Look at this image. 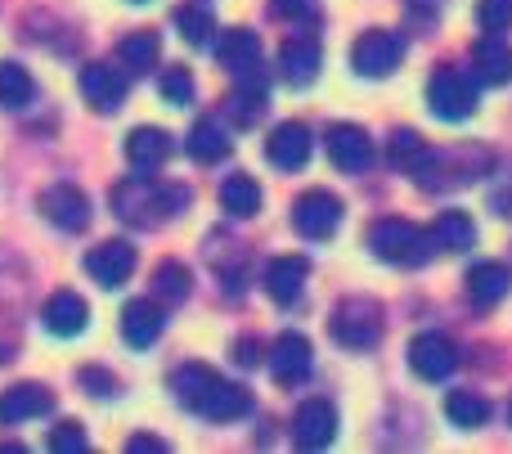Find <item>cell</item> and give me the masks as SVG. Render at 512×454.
Segmentation results:
<instances>
[{
	"instance_id": "32",
	"label": "cell",
	"mask_w": 512,
	"mask_h": 454,
	"mask_svg": "<svg viewBox=\"0 0 512 454\" xmlns=\"http://www.w3.org/2000/svg\"><path fill=\"white\" fill-rule=\"evenodd\" d=\"M176 27L189 45H207L212 32H216V18H212L207 5H185V9H176Z\"/></svg>"
},
{
	"instance_id": "30",
	"label": "cell",
	"mask_w": 512,
	"mask_h": 454,
	"mask_svg": "<svg viewBox=\"0 0 512 454\" xmlns=\"http://www.w3.org/2000/svg\"><path fill=\"white\" fill-rule=\"evenodd\" d=\"M239 77H243V90H234L230 95V117L234 122H243V126H252L256 117H261V108H265V86L252 77V68L239 72Z\"/></svg>"
},
{
	"instance_id": "16",
	"label": "cell",
	"mask_w": 512,
	"mask_h": 454,
	"mask_svg": "<svg viewBox=\"0 0 512 454\" xmlns=\"http://www.w3.org/2000/svg\"><path fill=\"white\" fill-rule=\"evenodd\" d=\"M306 275H310L306 257H274L270 266H265V293L279 306H292L301 297V288H306Z\"/></svg>"
},
{
	"instance_id": "19",
	"label": "cell",
	"mask_w": 512,
	"mask_h": 454,
	"mask_svg": "<svg viewBox=\"0 0 512 454\" xmlns=\"http://www.w3.org/2000/svg\"><path fill=\"white\" fill-rule=\"evenodd\" d=\"M167 158H171V135L167 131H158V126H135V131L126 135V162H131L135 171H153Z\"/></svg>"
},
{
	"instance_id": "18",
	"label": "cell",
	"mask_w": 512,
	"mask_h": 454,
	"mask_svg": "<svg viewBox=\"0 0 512 454\" xmlns=\"http://www.w3.org/2000/svg\"><path fill=\"white\" fill-rule=\"evenodd\" d=\"M158 333H162V311H158V302H149V297H135V302L122 306V338L131 342L135 351L153 347V342H158Z\"/></svg>"
},
{
	"instance_id": "36",
	"label": "cell",
	"mask_w": 512,
	"mask_h": 454,
	"mask_svg": "<svg viewBox=\"0 0 512 454\" xmlns=\"http://www.w3.org/2000/svg\"><path fill=\"white\" fill-rule=\"evenodd\" d=\"M90 446V441H86V428H81V423H59V428H54L50 432V450L54 454H81V450H86Z\"/></svg>"
},
{
	"instance_id": "33",
	"label": "cell",
	"mask_w": 512,
	"mask_h": 454,
	"mask_svg": "<svg viewBox=\"0 0 512 454\" xmlns=\"http://www.w3.org/2000/svg\"><path fill=\"white\" fill-rule=\"evenodd\" d=\"M153 288H158L162 302H185L189 297V270L180 266V261H162V266L153 270Z\"/></svg>"
},
{
	"instance_id": "28",
	"label": "cell",
	"mask_w": 512,
	"mask_h": 454,
	"mask_svg": "<svg viewBox=\"0 0 512 454\" xmlns=\"http://www.w3.org/2000/svg\"><path fill=\"white\" fill-rule=\"evenodd\" d=\"M189 153H194L198 162H221L225 153H230V135H225L221 122H198L194 131H189Z\"/></svg>"
},
{
	"instance_id": "35",
	"label": "cell",
	"mask_w": 512,
	"mask_h": 454,
	"mask_svg": "<svg viewBox=\"0 0 512 454\" xmlns=\"http://www.w3.org/2000/svg\"><path fill=\"white\" fill-rule=\"evenodd\" d=\"M423 153L427 149H423V140H418L414 131H396V135H391V144H387V158L396 162V167H414Z\"/></svg>"
},
{
	"instance_id": "5",
	"label": "cell",
	"mask_w": 512,
	"mask_h": 454,
	"mask_svg": "<svg viewBox=\"0 0 512 454\" xmlns=\"http://www.w3.org/2000/svg\"><path fill=\"white\" fill-rule=\"evenodd\" d=\"M292 225H297L301 239H333V230L342 225V203L328 189H310L292 203Z\"/></svg>"
},
{
	"instance_id": "21",
	"label": "cell",
	"mask_w": 512,
	"mask_h": 454,
	"mask_svg": "<svg viewBox=\"0 0 512 454\" xmlns=\"http://www.w3.org/2000/svg\"><path fill=\"white\" fill-rule=\"evenodd\" d=\"M279 72H283V81H292V86L315 81V72H319V41L315 36H297V41L283 45L279 50Z\"/></svg>"
},
{
	"instance_id": "2",
	"label": "cell",
	"mask_w": 512,
	"mask_h": 454,
	"mask_svg": "<svg viewBox=\"0 0 512 454\" xmlns=\"http://www.w3.org/2000/svg\"><path fill=\"white\" fill-rule=\"evenodd\" d=\"M369 248L373 257L391 261V266H418V261H427V234L400 216H382L369 225Z\"/></svg>"
},
{
	"instance_id": "14",
	"label": "cell",
	"mask_w": 512,
	"mask_h": 454,
	"mask_svg": "<svg viewBox=\"0 0 512 454\" xmlns=\"http://www.w3.org/2000/svg\"><path fill=\"white\" fill-rule=\"evenodd\" d=\"M265 158H270L279 171H301L306 158H310V131L301 122L274 126L270 140H265Z\"/></svg>"
},
{
	"instance_id": "10",
	"label": "cell",
	"mask_w": 512,
	"mask_h": 454,
	"mask_svg": "<svg viewBox=\"0 0 512 454\" xmlns=\"http://www.w3.org/2000/svg\"><path fill=\"white\" fill-rule=\"evenodd\" d=\"M81 95H86V104L95 108V113H117L126 99V81L117 68H108V63H86L77 77Z\"/></svg>"
},
{
	"instance_id": "6",
	"label": "cell",
	"mask_w": 512,
	"mask_h": 454,
	"mask_svg": "<svg viewBox=\"0 0 512 454\" xmlns=\"http://www.w3.org/2000/svg\"><path fill=\"white\" fill-rule=\"evenodd\" d=\"M405 59V41L396 32H364L351 50V68L360 77H391Z\"/></svg>"
},
{
	"instance_id": "7",
	"label": "cell",
	"mask_w": 512,
	"mask_h": 454,
	"mask_svg": "<svg viewBox=\"0 0 512 454\" xmlns=\"http://www.w3.org/2000/svg\"><path fill=\"white\" fill-rule=\"evenodd\" d=\"M409 365H414L418 378H427V383H441V378L454 374V365H459V351H454V342L445 338V333H418V338L409 342Z\"/></svg>"
},
{
	"instance_id": "15",
	"label": "cell",
	"mask_w": 512,
	"mask_h": 454,
	"mask_svg": "<svg viewBox=\"0 0 512 454\" xmlns=\"http://www.w3.org/2000/svg\"><path fill=\"white\" fill-rule=\"evenodd\" d=\"M41 324H45V333H54V338H77V333H86V324H90V306L81 302L77 293H54L50 302L41 306Z\"/></svg>"
},
{
	"instance_id": "22",
	"label": "cell",
	"mask_w": 512,
	"mask_h": 454,
	"mask_svg": "<svg viewBox=\"0 0 512 454\" xmlns=\"http://www.w3.org/2000/svg\"><path fill=\"white\" fill-rule=\"evenodd\" d=\"M252 410V396L243 392V387L225 383V378H216V387L207 392V401L198 405V414L212 423H230V419H243V414Z\"/></svg>"
},
{
	"instance_id": "44",
	"label": "cell",
	"mask_w": 512,
	"mask_h": 454,
	"mask_svg": "<svg viewBox=\"0 0 512 454\" xmlns=\"http://www.w3.org/2000/svg\"><path fill=\"white\" fill-rule=\"evenodd\" d=\"M131 5H144V0H131Z\"/></svg>"
},
{
	"instance_id": "41",
	"label": "cell",
	"mask_w": 512,
	"mask_h": 454,
	"mask_svg": "<svg viewBox=\"0 0 512 454\" xmlns=\"http://www.w3.org/2000/svg\"><path fill=\"white\" fill-rule=\"evenodd\" d=\"M234 360H239V365H256V342L248 338V342H239V347H234Z\"/></svg>"
},
{
	"instance_id": "42",
	"label": "cell",
	"mask_w": 512,
	"mask_h": 454,
	"mask_svg": "<svg viewBox=\"0 0 512 454\" xmlns=\"http://www.w3.org/2000/svg\"><path fill=\"white\" fill-rule=\"evenodd\" d=\"M414 5H445V0H414Z\"/></svg>"
},
{
	"instance_id": "8",
	"label": "cell",
	"mask_w": 512,
	"mask_h": 454,
	"mask_svg": "<svg viewBox=\"0 0 512 454\" xmlns=\"http://www.w3.org/2000/svg\"><path fill=\"white\" fill-rule=\"evenodd\" d=\"M86 275L95 279L99 288H122L126 279L135 275V248L122 239L99 243V248L86 252Z\"/></svg>"
},
{
	"instance_id": "13",
	"label": "cell",
	"mask_w": 512,
	"mask_h": 454,
	"mask_svg": "<svg viewBox=\"0 0 512 454\" xmlns=\"http://www.w3.org/2000/svg\"><path fill=\"white\" fill-rule=\"evenodd\" d=\"M310 365H315V356H310V342L301 338V333H283V338L270 347V374H274V383L297 387L301 378L310 374Z\"/></svg>"
},
{
	"instance_id": "29",
	"label": "cell",
	"mask_w": 512,
	"mask_h": 454,
	"mask_svg": "<svg viewBox=\"0 0 512 454\" xmlns=\"http://www.w3.org/2000/svg\"><path fill=\"white\" fill-rule=\"evenodd\" d=\"M32 95H36L32 72H27L23 63H0V104L23 108V104H32Z\"/></svg>"
},
{
	"instance_id": "38",
	"label": "cell",
	"mask_w": 512,
	"mask_h": 454,
	"mask_svg": "<svg viewBox=\"0 0 512 454\" xmlns=\"http://www.w3.org/2000/svg\"><path fill=\"white\" fill-rule=\"evenodd\" d=\"M81 383L99 387L95 396H113V378H108V374H99V369H81Z\"/></svg>"
},
{
	"instance_id": "1",
	"label": "cell",
	"mask_w": 512,
	"mask_h": 454,
	"mask_svg": "<svg viewBox=\"0 0 512 454\" xmlns=\"http://www.w3.org/2000/svg\"><path fill=\"white\" fill-rule=\"evenodd\" d=\"M185 203H189L185 185H153L149 176H135L113 189V212L131 225H158L167 216H176Z\"/></svg>"
},
{
	"instance_id": "43",
	"label": "cell",
	"mask_w": 512,
	"mask_h": 454,
	"mask_svg": "<svg viewBox=\"0 0 512 454\" xmlns=\"http://www.w3.org/2000/svg\"><path fill=\"white\" fill-rule=\"evenodd\" d=\"M508 423H512V405H508Z\"/></svg>"
},
{
	"instance_id": "31",
	"label": "cell",
	"mask_w": 512,
	"mask_h": 454,
	"mask_svg": "<svg viewBox=\"0 0 512 454\" xmlns=\"http://www.w3.org/2000/svg\"><path fill=\"white\" fill-rule=\"evenodd\" d=\"M445 414H450V423H459V428H481V423L490 419V401H481L477 392H450L445 396Z\"/></svg>"
},
{
	"instance_id": "23",
	"label": "cell",
	"mask_w": 512,
	"mask_h": 454,
	"mask_svg": "<svg viewBox=\"0 0 512 454\" xmlns=\"http://www.w3.org/2000/svg\"><path fill=\"white\" fill-rule=\"evenodd\" d=\"M216 59L230 72H248V68H256V59H261V41H256V32H248V27H234V32L221 36Z\"/></svg>"
},
{
	"instance_id": "25",
	"label": "cell",
	"mask_w": 512,
	"mask_h": 454,
	"mask_svg": "<svg viewBox=\"0 0 512 454\" xmlns=\"http://www.w3.org/2000/svg\"><path fill=\"white\" fill-rule=\"evenodd\" d=\"M427 239L441 243V248H450V252H468L472 243H477V225H472L463 212H441Z\"/></svg>"
},
{
	"instance_id": "9",
	"label": "cell",
	"mask_w": 512,
	"mask_h": 454,
	"mask_svg": "<svg viewBox=\"0 0 512 454\" xmlns=\"http://www.w3.org/2000/svg\"><path fill=\"white\" fill-rule=\"evenodd\" d=\"M337 437V410L328 401H301V410L292 414V441L301 450H324Z\"/></svg>"
},
{
	"instance_id": "24",
	"label": "cell",
	"mask_w": 512,
	"mask_h": 454,
	"mask_svg": "<svg viewBox=\"0 0 512 454\" xmlns=\"http://www.w3.org/2000/svg\"><path fill=\"white\" fill-rule=\"evenodd\" d=\"M508 284H512V275H508L504 266H495V261H481V266L468 270V297H472L477 306L504 302V297H508Z\"/></svg>"
},
{
	"instance_id": "4",
	"label": "cell",
	"mask_w": 512,
	"mask_h": 454,
	"mask_svg": "<svg viewBox=\"0 0 512 454\" xmlns=\"http://www.w3.org/2000/svg\"><path fill=\"white\" fill-rule=\"evenodd\" d=\"M427 104H432V113L445 117V122H463V117H472V108H477V86H472V77H463L459 68H441L432 77V86H427Z\"/></svg>"
},
{
	"instance_id": "34",
	"label": "cell",
	"mask_w": 512,
	"mask_h": 454,
	"mask_svg": "<svg viewBox=\"0 0 512 454\" xmlns=\"http://www.w3.org/2000/svg\"><path fill=\"white\" fill-rule=\"evenodd\" d=\"M158 90L167 104H189L194 99V77H189V68H167L158 77Z\"/></svg>"
},
{
	"instance_id": "11",
	"label": "cell",
	"mask_w": 512,
	"mask_h": 454,
	"mask_svg": "<svg viewBox=\"0 0 512 454\" xmlns=\"http://www.w3.org/2000/svg\"><path fill=\"white\" fill-rule=\"evenodd\" d=\"M41 212L50 216L59 230L77 234V230H86V225H90V198L81 194L77 185H50L41 194Z\"/></svg>"
},
{
	"instance_id": "26",
	"label": "cell",
	"mask_w": 512,
	"mask_h": 454,
	"mask_svg": "<svg viewBox=\"0 0 512 454\" xmlns=\"http://www.w3.org/2000/svg\"><path fill=\"white\" fill-rule=\"evenodd\" d=\"M158 54H162L158 32H131L117 41V59H122V68H131V72H149L153 63H158Z\"/></svg>"
},
{
	"instance_id": "12",
	"label": "cell",
	"mask_w": 512,
	"mask_h": 454,
	"mask_svg": "<svg viewBox=\"0 0 512 454\" xmlns=\"http://www.w3.org/2000/svg\"><path fill=\"white\" fill-rule=\"evenodd\" d=\"M328 158H333L337 171H364L373 162V140L364 135V126H351V122H337L328 131Z\"/></svg>"
},
{
	"instance_id": "40",
	"label": "cell",
	"mask_w": 512,
	"mask_h": 454,
	"mask_svg": "<svg viewBox=\"0 0 512 454\" xmlns=\"http://www.w3.org/2000/svg\"><path fill=\"white\" fill-rule=\"evenodd\" d=\"M131 454H162L167 450V441H158V437H131V446H126Z\"/></svg>"
},
{
	"instance_id": "20",
	"label": "cell",
	"mask_w": 512,
	"mask_h": 454,
	"mask_svg": "<svg viewBox=\"0 0 512 454\" xmlns=\"http://www.w3.org/2000/svg\"><path fill=\"white\" fill-rule=\"evenodd\" d=\"M472 68H477V77L486 81V86H508L512 81V50L504 36L490 32L486 41H477V50H472Z\"/></svg>"
},
{
	"instance_id": "3",
	"label": "cell",
	"mask_w": 512,
	"mask_h": 454,
	"mask_svg": "<svg viewBox=\"0 0 512 454\" xmlns=\"http://www.w3.org/2000/svg\"><path fill=\"white\" fill-rule=\"evenodd\" d=\"M333 338L351 351H369L382 338V311L369 297H351L333 311Z\"/></svg>"
},
{
	"instance_id": "17",
	"label": "cell",
	"mask_w": 512,
	"mask_h": 454,
	"mask_svg": "<svg viewBox=\"0 0 512 454\" xmlns=\"http://www.w3.org/2000/svg\"><path fill=\"white\" fill-rule=\"evenodd\" d=\"M54 410V396L41 383H18L0 396V423H27Z\"/></svg>"
},
{
	"instance_id": "39",
	"label": "cell",
	"mask_w": 512,
	"mask_h": 454,
	"mask_svg": "<svg viewBox=\"0 0 512 454\" xmlns=\"http://www.w3.org/2000/svg\"><path fill=\"white\" fill-rule=\"evenodd\" d=\"M270 9L274 14H283V18H301L310 9V0H270Z\"/></svg>"
},
{
	"instance_id": "27",
	"label": "cell",
	"mask_w": 512,
	"mask_h": 454,
	"mask_svg": "<svg viewBox=\"0 0 512 454\" xmlns=\"http://www.w3.org/2000/svg\"><path fill=\"white\" fill-rule=\"evenodd\" d=\"M221 207L230 216H243V221H248V216L261 212V185H256L252 176H230L221 185Z\"/></svg>"
},
{
	"instance_id": "37",
	"label": "cell",
	"mask_w": 512,
	"mask_h": 454,
	"mask_svg": "<svg viewBox=\"0 0 512 454\" xmlns=\"http://www.w3.org/2000/svg\"><path fill=\"white\" fill-rule=\"evenodd\" d=\"M477 18H481V27H486V32H504V27L512 23V0H481Z\"/></svg>"
}]
</instances>
